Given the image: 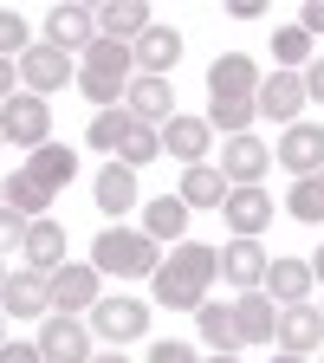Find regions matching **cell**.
Returning <instances> with one entry per match:
<instances>
[{"instance_id":"cell-1","label":"cell","mask_w":324,"mask_h":363,"mask_svg":"<svg viewBox=\"0 0 324 363\" xmlns=\"http://www.w3.org/2000/svg\"><path fill=\"white\" fill-rule=\"evenodd\" d=\"M214 272H220V253L201 247V240H181L150 279H156V305L169 311H201L208 305V286H214Z\"/></svg>"},{"instance_id":"cell-2","label":"cell","mask_w":324,"mask_h":363,"mask_svg":"<svg viewBox=\"0 0 324 363\" xmlns=\"http://www.w3.org/2000/svg\"><path fill=\"white\" fill-rule=\"evenodd\" d=\"M130 78H136V59H130V45H117V39H91L84 45V65H78V91L91 104H123V91H130Z\"/></svg>"},{"instance_id":"cell-3","label":"cell","mask_w":324,"mask_h":363,"mask_svg":"<svg viewBox=\"0 0 324 363\" xmlns=\"http://www.w3.org/2000/svg\"><path fill=\"white\" fill-rule=\"evenodd\" d=\"M91 266L98 272H117V279H150L162 266L156 240L150 234H130V227H104L98 240H91Z\"/></svg>"},{"instance_id":"cell-4","label":"cell","mask_w":324,"mask_h":363,"mask_svg":"<svg viewBox=\"0 0 324 363\" xmlns=\"http://www.w3.org/2000/svg\"><path fill=\"white\" fill-rule=\"evenodd\" d=\"M0 136L20 150H45L52 143V111H45L39 91H13L7 104H0Z\"/></svg>"},{"instance_id":"cell-5","label":"cell","mask_w":324,"mask_h":363,"mask_svg":"<svg viewBox=\"0 0 324 363\" xmlns=\"http://www.w3.org/2000/svg\"><path fill=\"white\" fill-rule=\"evenodd\" d=\"M91 325H98V337H111V350H123V344H136L150 331V305L143 298H98L91 305Z\"/></svg>"},{"instance_id":"cell-6","label":"cell","mask_w":324,"mask_h":363,"mask_svg":"<svg viewBox=\"0 0 324 363\" xmlns=\"http://www.w3.org/2000/svg\"><path fill=\"white\" fill-rule=\"evenodd\" d=\"M98 279H104V272L98 266H52V272H45V286H52V311H65V318H78V311H91V305H98Z\"/></svg>"},{"instance_id":"cell-7","label":"cell","mask_w":324,"mask_h":363,"mask_svg":"<svg viewBox=\"0 0 324 363\" xmlns=\"http://www.w3.org/2000/svg\"><path fill=\"white\" fill-rule=\"evenodd\" d=\"M39 357L45 363H91V331L78 318H39Z\"/></svg>"},{"instance_id":"cell-8","label":"cell","mask_w":324,"mask_h":363,"mask_svg":"<svg viewBox=\"0 0 324 363\" xmlns=\"http://www.w3.org/2000/svg\"><path fill=\"white\" fill-rule=\"evenodd\" d=\"M266 162H272V150L259 143V136H227V143H220V175H227V189H259Z\"/></svg>"},{"instance_id":"cell-9","label":"cell","mask_w":324,"mask_h":363,"mask_svg":"<svg viewBox=\"0 0 324 363\" xmlns=\"http://www.w3.org/2000/svg\"><path fill=\"white\" fill-rule=\"evenodd\" d=\"M272 162L292 169V182L318 175V169H324V123H292V130L279 136V156H272Z\"/></svg>"},{"instance_id":"cell-10","label":"cell","mask_w":324,"mask_h":363,"mask_svg":"<svg viewBox=\"0 0 324 363\" xmlns=\"http://www.w3.org/2000/svg\"><path fill=\"white\" fill-rule=\"evenodd\" d=\"M0 311H7V318H45V311H52V286H45V272H33V266L7 272V286H0Z\"/></svg>"},{"instance_id":"cell-11","label":"cell","mask_w":324,"mask_h":363,"mask_svg":"<svg viewBox=\"0 0 324 363\" xmlns=\"http://www.w3.org/2000/svg\"><path fill=\"white\" fill-rule=\"evenodd\" d=\"M20 78H26V91H39V98H45V91H59L65 78H78V65L59 52V45H26V52H20Z\"/></svg>"},{"instance_id":"cell-12","label":"cell","mask_w":324,"mask_h":363,"mask_svg":"<svg viewBox=\"0 0 324 363\" xmlns=\"http://www.w3.org/2000/svg\"><path fill=\"white\" fill-rule=\"evenodd\" d=\"M123 111L136 117V123H169L175 117V91H169V78H143V72H136L130 78V91H123Z\"/></svg>"},{"instance_id":"cell-13","label":"cell","mask_w":324,"mask_h":363,"mask_svg":"<svg viewBox=\"0 0 324 363\" xmlns=\"http://www.w3.org/2000/svg\"><path fill=\"white\" fill-rule=\"evenodd\" d=\"M208 98H259V65L247 52H220L208 65Z\"/></svg>"},{"instance_id":"cell-14","label":"cell","mask_w":324,"mask_h":363,"mask_svg":"<svg viewBox=\"0 0 324 363\" xmlns=\"http://www.w3.org/2000/svg\"><path fill=\"white\" fill-rule=\"evenodd\" d=\"M298 111H305V78L298 72H272V78H259V117H272V123H298Z\"/></svg>"},{"instance_id":"cell-15","label":"cell","mask_w":324,"mask_h":363,"mask_svg":"<svg viewBox=\"0 0 324 363\" xmlns=\"http://www.w3.org/2000/svg\"><path fill=\"white\" fill-rule=\"evenodd\" d=\"M266 266H272V259H266L259 240H227V247H220V279L240 286V292H259V286H266Z\"/></svg>"},{"instance_id":"cell-16","label":"cell","mask_w":324,"mask_h":363,"mask_svg":"<svg viewBox=\"0 0 324 363\" xmlns=\"http://www.w3.org/2000/svg\"><path fill=\"white\" fill-rule=\"evenodd\" d=\"M156 20H150V0H104L98 7V39H117V45H136Z\"/></svg>"},{"instance_id":"cell-17","label":"cell","mask_w":324,"mask_h":363,"mask_svg":"<svg viewBox=\"0 0 324 363\" xmlns=\"http://www.w3.org/2000/svg\"><path fill=\"white\" fill-rule=\"evenodd\" d=\"M220 214H227V227H234V240H259V227L272 220V195L266 189H227Z\"/></svg>"},{"instance_id":"cell-18","label":"cell","mask_w":324,"mask_h":363,"mask_svg":"<svg viewBox=\"0 0 324 363\" xmlns=\"http://www.w3.org/2000/svg\"><path fill=\"white\" fill-rule=\"evenodd\" d=\"M208 143H214L208 117H169V123H162V150H169V156H175L181 169L208 162Z\"/></svg>"},{"instance_id":"cell-19","label":"cell","mask_w":324,"mask_h":363,"mask_svg":"<svg viewBox=\"0 0 324 363\" xmlns=\"http://www.w3.org/2000/svg\"><path fill=\"white\" fill-rule=\"evenodd\" d=\"M130 59H136V72H143V78H169L175 59H181V33H175V26H150L143 39L130 45Z\"/></svg>"},{"instance_id":"cell-20","label":"cell","mask_w":324,"mask_h":363,"mask_svg":"<svg viewBox=\"0 0 324 363\" xmlns=\"http://www.w3.org/2000/svg\"><path fill=\"white\" fill-rule=\"evenodd\" d=\"M91 39H98V13H91V7H52V13H45V45L84 52Z\"/></svg>"},{"instance_id":"cell-21","label":"cell","mask_w":324,"mask_h":363,"mask_svg":"<svg viewBox=\"0 0 324 363\" xmlns=\"http://www.w3.org/2000/svg\"><path fill=\"white\" fill-rule=\"evenodd\" d=\"M259 292L272 305H305V292H311V259H272Z\"/></svg>"},{"instance_id":"cell-22","label":"cell","mask_w":324,"mask_h":363,"mask_svg":"<svg viewBox=\"0 0 324 363\" xmlns=\"http://www.w3.org/2000/svg\"><path fill=\"white\" fill-rule=\"evenodd\" d=\"M234 325H240V344H272V337H279V311H272L266 292H240Z\"/></svg>"},{"instance_id":"cell-23","label":"cell","mask_w":324,"mask_h":363,"mask_svg":"<svg viewBox=\"0 0 324 363\" xmlns=\"http://www.w3.org/2000/svg\"><path fill=\"white\" fill-rule=\"evenodd\" d=\"M324 344V311H311V305H286L279 311V350H318Z\"/></svg>"},{"instance_id":"cell-24","label":"cell","mask_w":324,"mask_h":363,"mask_svg":"<svg viewBox=\"0 0 324 363\" xmlns=\"http://www.w3.org/2000/svg\"><path fill=\"white\" fill-rule=\"evenodd\" d=\"M20 253H26V266H33V272H52V266H65V227H59L52 214H45V220H33Z\"/></svg>"},{"instance_id":"cell-25","label":"cell","mask_w":324,"mask_h":363,"mask_svg":"<svg viewBox=\"0 0 324 363\" xmlns=\"http://www.w3.org/2000/svg\"><path fill=\"white\" fill-rule=\"evenodd\" d=\"M143 234L162 247V240H175L181 247V234H189V201L181 195H156L150 208H143Z\"/></svg>"},{"instance_id":"cell-26","label":"cell","mask_w":324,"mask_h":363,"mask_svg":"<svg viewBox=\"0 0 324 363\" xmlns=\"http://www.w3.org/2000/svg\"><path fill=\"white\" fill-rule=\"evenodd\" d=\"M20 169H26L33 182H45V189L59 195V189H72V175H78V156H72L65 143H45V150H33V162H20Z\"/></svg>"},{"instance_id":"cell-27","label":"cell","mask_w":324,"mask_h":363,"mask_svg":"<svg viewBox=\"0 0 324 363\" xmlns=\"http://www.w3.org/2000/svg\"><path fill=\"white\" fill-rule=\"evenodd\" d=\"M253 117H259V98H208V130L220 136H253Z\"/></svg>"},{"instance_id":"cell-28","label":"cell","mask_w":324,"mask_h":363,"mask_svg":"<svg viewBox=\"0 0 324 363\" xmlns=\"http://www.w3.org/2000/svg\"><path fill=\"white\" fill-rule=\"evenodd\" d=\"M181 201H189V208H220V201H227V175H220L214 162L181 169Z\"/></svg>"},{"instance_id":"cell-29","label":"cell","mask_w":324,"mask_h":363,"mask_svg":"<svg viewBox=\"0 0 324 363\" xmlns=\"http://www.w3.org/2000/svg\"><path fill=\"white\" fill-rule=\"evenodd\" d=\"M7 208L26 214V220H45V214H52V189H45V182H33L26 169H13V175H7Z\"/></svg>"},{"instance_id":"cell-30","label":"cell","mask_w":324,"mask_h":363,"mask_svg":"<svg viewBox=\"0 0 324 363\" xmlns=\"http://www.w3.org/2000/svg\"><path fill=\"white\" fill-rule=\"evenodd\" d=\"M98 208H104V214H130V208H136V169L104 162V175H98Z\"/></svg>"},{"instance_id":"cell-31","label":"cell","mask_w":324,"mask_h":363,"mask_svg":"<svg viewBox=\"0 0 324 363\" xmlns=\"http://www.w3.org/2000/svg\"><path fill=\"white\" fill-rule=\"evenodd\" d=\"M156 156H162V130H156V123H130L123 143H117V162H123V169H143V162H156Z\"/></svg>"},{"instance_id":"cell-32","label":"cell","mask_w":324,"mask_h":363,"mask_svg":"<svg viewBox=\"0 0 324 363\" xmlns=\"http://www.w3.org/2000/svg\"><path fill=\"white\" fill-rule=\"evenodd\" d=\"M195 325L208 337V350H240V325H234V305H201Z\"/></svg>"},{"instance_id":"cell-33","label":"cell","mask_w":324,"mask_h":363,"mask_svg":"<svg viewBox=\"0 0 324 363\" xmlns=\"http://www.w3.org/2000/svg\"><path fill=\"white\" fill-rule=\"evenodd\" d=\"M130 123H136V117L111 104V111H98V117H91V130H84V136H91V150H104V156H117V143H123V130H130Z\"/></svg>"},{"instance_id":"cell-34","label":"cell","mask_w":324,"mask_h":363,"mask_svg":"<svg viewBox=\"0 0 324 363\" xmlns=\"http://www.w3.org/2000/svg\"><path fill=\"white\" fill-rule=\"evenodd\" d=\"M272 59H279V72L305 65V59H311V33H305V26H279V33H272Z\"/></svg>"},{"instance_id":"cell-35","label":"cell","mask_w":324,"mask_h":363,"mask_svg":"<svg viewBox=\"0 0 324 363\" xmlns=\"http://www.w3.org/2000/svg\"><path fill=\"white\" fill-rule=\"evenodd\" d=\"M286 214H292V220H324V189H318V175L292 182V195H286Z\"/></svg>"},{"instance_id":"cell-36","label":"cell","mask_w":324,"mask_h":363,"mask_svg":"<svg viewBox=\"0 0 324 363\" xmlns=\"http://www.w3.org/2000/svg\"><path fill=\"white\" fill-rule=\"evenodd\" d=\"M26 45H33V39H26V20H20L13 7H0V59H13V52H26Z\"/></svg>"},{"instance_id":"cell-37","label":"cell","mask_w":324,"mask_h":363,"mask_svg":"<svg viewBox=\"0 0 324 363\" xmlns=\"http://www.w3.org/2000/svg\"><path fill=\"white\" fill-rule=\"evenodd\" d=\"M26 214H13V208H0V253H13V247H26Z\"/></svg>"},{"instance_id":"cell-38","label":"cell","mask_w":324,"mask_h":363,"mask_svg":"<svg viewBox=\"0 0 324 363\" xmlns=\"http://www.w3.org/2000/svg\"><path fill=\"white\" fill-rule=\"evenodd\" d=\"M150 363H201V357H195L189 344H175V337H162V344L150 350Z\"/></svg>"},{"instance_id":"cell-39","label":"cell","mask_w":324,"mask_h":363,"mask_svg":"<svg viewBox=\"0 0 324 363\" xmlns=\"http://www.w3.org/2000/svg\"><path fill=\"white\" fill-rule=\"evenodd\" d=\"M0 363H45L39 344H0Z\"/></svg>"},{"instance_id":"cell-40","label":"cell","mask_w":324,"mask_h":363,"mask_svg":"<svg viewBox=\"0 0 324 363\" xmlns=\"http://www.w3.org/2000/svg\"><path fill=\"white\" fill-rule=\"evenodd\" d=\"M305 98L324 104V59H311V72H305Z\"/></svg>"},{"instance_id":"cell-41","label":"cell","mask_w":324,"mask_h":363,"mask_svg":"<svg viewBox=\"0 0 324 363\" xmlns=\"http://www.w3.org/2000/svg\"><path fill=\"white\" fill-rule=\"evenodd\" d=\"M227 13H234V20H259L266 0H227Z\"/></svg>"},{"instance_id":"cell-42","label":"cell","mask_w":324,"mask_h":363,"mask_svg":"<svg viewBox=\"0 0 324 363\" xmlns=\"http://www.w3.org/2000/svg\"><path fill=\"white\" fill-rule=\"evenodd\" d=\"M305 33H324V0H305V20H298Z\"/></svg>"},{"instance_id":"cell-43","label":"cell","mask_w":324,"mask_h":363,"mask_svg":"<svg viewBox=\"0 0 324 363\" xmlns=\"http://www.w3.org/2000/svg\"><path fill=\"white\" fill-rule=\"evenodd\" d=\"M13 72H20V59H0V104L13 98Z\"/></svg>"},{"instance_id":"cell-44","label":"cell","mask_w":324,"mask_h":363,"mask_svg":"<svg viewBox=\"0 0 324 363\" xmlns=\"http://www.w3.org/2000/svg\"><path fill=\"white\" fill-rule=\"evenodd\" d=\"M311 279H324V247H318V253H311Z\"/></svg>"},{"instance_id":"cell-45","label":"cell","mask_w":324,"mask_h":363,"mask_svg":"<svg viewBox=\"0 0 324 363\" xmlns=\"http://www.w3.org/2000/svg\"><path fill=\"white\" fill-rule=\"evenodd\" d=\"M91 363H130V357L123 350H104V357H91Z\"/></svg>"},{"instance_id":"cell-46","label":"cell","mask_w":324,"mask_h":363,"mask_svg":"<svg viewBox=\"0 0 324 363\" xmlns=\"http://www.w3.org/2000/svg\"><path fill=\"white\" fill-rule=\"evenodd\" d=\"M208 363H240V357H234V350H214V357H208Z\"/></svg>"},{"instance_id":"cell-47","label":"cell","mask_w":324,"mask_h":363,"mask_svg":"<svg viewBox=\"0 0 324 363\" xmlns=\"http://www.w3.org/2000/svg\"><path fill=\"white\" fill-rule=\"evenodd\" d=\"M272 363H305V357H298V350H279V357H272Z\"/></svg>"},{"instance_id":"cell-48","label":"cell","mask_w":324,"mask_h":363,"mask_svg":"<svg viewBox=\"0 0 324 363\" xmlns=\"http://www.w3.org/2000/svg\"><path fill=\"white\" fill-rule=\"evenodd\" d=\"M0 208H7V182H0Z\"/></svg>"},{"instance_id":"cell-49","label":"cell","mask_w":324,"mask_h":363,"mask_svg":"<svg viewBox=\"0 0 324 363\" xmlns=\"http://www.w3.org/2000/svg\"><path fill=\"white\" fill-rule=\"evenodd\" d=\"M0 344H7V318H0Z\"/></svg>"},{"instance_id":"cell-50","label":"cell","mask_w":324,"mask_h":363,"mask_svg":"<svg viewBox=\"0 0 324 363\" xmlns=\"http://www.w3.org/2000/svg\"><path fill=\"white\" fill-rule=\"evenodd\" d=\"M318 189H324V169H318Z\"/></svg>"},{"instance_id":"cell-51","label":"cell","mask_w":324,"mask_h":363,"mask_svg":"<svg viewBox=\"0 0 324 363\" xmlns=\"http://www.w3.org/2000/svg\"><path fill=\"white\" fill-rule=\"evenodd\" d=\"M0 286H7V272H0Z\"/></svg>"},{"instance_id":"cell-52","label":"cell","mask_w":324,"mask_h":363,"mask_svg":"<svg viewBox=\"0 0 324 363\" xmlns=\"http://www.w3.org/2000/svg\"><path fill=\"white\" fill-rule=\"evenodd\" d=\"M0 143H7V136H0Z\"/></svg>"}]
</instances>
